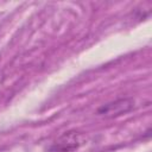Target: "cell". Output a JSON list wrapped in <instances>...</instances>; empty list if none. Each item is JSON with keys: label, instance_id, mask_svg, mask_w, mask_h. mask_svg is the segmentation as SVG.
Returning a JSON list of instances; mask_svg holds the SVG:
<instances>
[{"label": "cell", "instance_id": "6da1fadb", "mask_svg": "<svg viewBox=\"0 0 152 152\" xmlns=\"http://www.w3.org/2000/svg\"><path fill=\"white\" fill-rule=\"evenodd\" d=\"M84 141H86L84 134L76 131H69L63 133L61 137H58L55 140V142L50 147V151L51 152H74L80 146H82Z\"/></svg>", "mask_w": 152, "mask_h": 152}, {"label": "cell", "instance_id": "7a4b0ae2", "mask_svg": "<svg viewBox=\"0 0 152 152\" xmlns=\"http://www.w3.org/2000/svg\"><path fill=\"white\" fill-rule=\"evenodd\" d=\"M133 103L134 102L131 99H120V100H116L114 102H109L102 106L101 108H99L97 113L107 118L119 116V115H122L129 112L133 108Z\"/></svg>", "mask_w": 152, "mask_h": 152}]
</instances>
